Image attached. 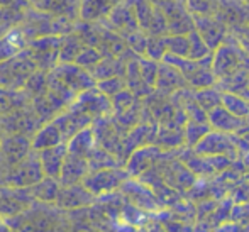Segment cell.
Masks as SVG:
<instances>
[{
    "mask_svg": "<svg viewBox=\"0 0 249 232\" xmlns=\"http://www.w3.org/2000/svg\"><path fill=\"white\" fill-rule=\"evenodd\" d=\"M3 138H5V132H3L2 125H0V146H2V141H3Z\"/></svg>",
    "mask_w": 249,
    "mask_h": 232,
    "instance_id": "20",
    "label": "cell"
},
{
    "mask_svg": "<svg viewBox=\"0 0 249 232\" xmlns=\"http://www.w3.org/2000/svg\"><path fill=\"white\" fill-rule=\"evenodd\" d=\"M0 7H3V9L27 10L33 7V3H31L29 0H0Z\"/></svg>",
    "mask_w": 249,
    "mask_h": 232,
    "instance_id": "18",
    "label": "cell"
},
{
    "mask_svg": "<svg viewBox=\"0 0 249 232\" xmlns=\"http://www.w3.org/2000/svg\"><path fill=\"white\" fill-rule=\"evenodd\" d=\"M37 70L39 68H37L36 61L26 49L14 58H9L0 63V87L22 90L27 80L31 78V75Z\"/></svg>",
    "mask_w": 249,
    "mask_h": 232,
    "instance_id": "1",
    "label": "cell"
},
{
    "mask_svg": "<svg viewBox=\"0 0 249 232\" xmlns=\"http://www.w3.org/2000/svg\"><path fill=\"white\" fill-rule=\"evenodd\" d=\"M0 161H2V158H0Z\"/></svg>",
    "mask_w": 249,
    "mask_h": 232,
    "instance_id": "24",
    "label": "cell"
},
{
    "mask_svg": "<svg viewBox=\"0 0 249 232\" xmlns=\"http://www.w3.org/2000/svg\"><path fill=\"white\" fill-rule=\"evenodd\" d=\"M100 59V54L97 53L95 48H90V46H85L82 49V53L78 54V58H76V65L83 66V68H87V66L90 65H95V63H99Z\"/></svg>",
    "mask_w": 249,
    "mask_h": 232,
    "instance_id": "17",
    "label": "cell"
},
{
    "mask_svg": "<svg viewBox=\"0 0 249 232\" xmlns=\"http://www.w3.org/2000/svg\"><path fill=\"white\" fill-rule=\"evenodd\" d=\"M0 37H2V34H0Z\"/></svg>",
    "mask_w": 249,
    "mask_h": 232,
    "instance_id": "23",
    "label": "cell"
},
{
    "mask_svg": "<svg viewBox=\"0 0 249 232\" xmlns=\"http://www.w3.org/2000/svg\"><path fill=\"white\" fill-rule=\"evenodd\" d=\"M29 36L24 33V29L20 26L5 33L0 37V63L26 51L27 46H29Z\"/></svg>",
    "mask_w": 249,
    "mask_h": 232,
    "instance_id": "9",
    "label": "cell"
},
{
    "mask_svg": "<svg viewBox=\"0 0 249 232\" xmlns=\"http://www.w3.org/2000/svg\"><path fill=\"white\" fill-rule=\"evenodd\" d=\"M0 10H2V7H0Z\"/></svg>",
    "mask_w": 249,
    "mask_h": 232,
    "instance_id": "22",
    "label": "cell"
},
{
    "mask_svg": "<svg viewBox=\"0 0 249 232\" xmlns=\"http://www.w3.org/2000/svg\"><path fill=\"white\" fill-rule=\"evenodd\" d=\"M61 190V181L51 177H44L39 183L29 186V193L34 196V200L44 203H56Z\"/></svg>",
    "mask_w": 249,
    "mask_h": 232,
    "instance_id": "13",
    "label": "cell"
},
{
    "mask_svg": "<svg viewBox=\"0 0 249 232\" xmlns=\"http://www.w3.org/2000/svg\"><path fill=\"white\" fill-rule=\"evenodd\" d=\"M213 2L215 0H190V5L192 10H195V12L209 14L213 9Z\"/></svg>",
    "mask_w": 249,
    "mask_h": 232,
    "instance_id": "19",
    "label": "cell"
},
{
    "mask_svg": "<svg viewBox=\"0 0 249 232\" xmlns=\"http://www.w3.org/2000/svg\"><path fill=\"white\" fill-rule=\"evenodd\" d=\"M34 7L53 17H65L73 22H80L82 0H39Z\"/></svg>",
    "mask_w": 249,
    "mask_h": 232,
    "instance_id": "6",
    "label": "cell"
},
{
    "mask_svg": "<svg viewBox=\"0 0 249 232\" xmlns=\"http://www.w3.org/2000/svg\"><path fill=\"white\" fill-rule=\"evenodd\" d=\"M31 104V98L24 90H14L0 87V117L9 115Z\"/></svg>",
    "mask_w": 249,
    "mask_h": 232,
    "instance_id": "11",
    "label": "cell"
},
{
    "mask_svg": "<svg viewBox=\"0 0 249 232\" xmlns=\"http://www.w3.org/2000/svg\"><path fill=\"white\" fill-rule=\"evenodd\" d=\"M31 151H33V139L31 138L22 134H7L0 146V158H2L0 163L9 166V164H14L26 158Z\"/></svg>",
    "mask_w": 249,
    "mask_h": 232,
    "instance_id": "5",
    "label": "cell"
},
{
    "mask_svg": "<svg viewBox=\"0 0 249 232\" xmlns=\"http://www.w3.org/2000/svg\"><path fill=\"white\" fill-rule=\"evenodd\" d=\"M53 71L65 83L66 89L71 93H75L76 97L85 90H90V87L93 85L92 76L87 73L83 66L76 65V63H58L53 68Z\"/></svg>",
    "mask_w": 249,
    "mask_h": 232,
    "instance_id": "4",
    "label": "cell"
},
{
    "mask_svg": "<svg viewBox=\"0 0 249 232\" xmlns=\"http://www.w3.org/2000/svg\"><path fill=\"white\" fill-rule=\"evenodd\" d=\"M117 0H82L80 22H93L100 17L107 16Z\"/></svg>",
    "mask_w": 249,
    "mask_h": 232,
    "instance_id": "14",
    "label": "cell"
},
{
    "mask_svg": "<svg viewBox=\"0 0 249 232\" xmlns=\"http://www.w3.org/2000/svg\"><path fill=\"white\" fill-rule=\"evenodd\" d=\"M36 202L29 193V188H16V186L0 185V215L10 217L19 215Z\"/></svg>",
    "mask_w": 249,
    "mask_h": 232,
    "instance_id": "3",
    "label": "cell"
},
{
    "mask_svg": "<svg viewBox=\"0 0 249 232\" xmlns=\"http://www.w3.org/2000/svg\"><path fill=\"white\" fill-rule=\"evenodd\" d=\"M29 2H31V3H33V5H36V3H37V2H39V0H29Z\"/></svg>",
    "mask_w": 249,
    "mask_h": 232,
    "instance_id": "21",
    "label": "cell"
},
{
    "mask_svg": "<svg viewBox=\"0 0 249 232\" xmlns=\"http://www.w3.org/2000/svg\"><path fill=\"white\" fill-rule=\"evenodd\" d=\"M63 143H65V139H63L61 131H59V127L54 124V121H50V122H46V124H43L39 127V131L33 136V149H36V151L58 146V144H63Z\"/></svg>",
    "mask_w": 249,
    "mask_h": 232,
    "instance_id": "12",
    "label": "cell"
},
{
    "mask_svg": "<svg viewBox=\"0 0 249 232\" xmlns=\"http://www.w3.org/2000/svg\"><path fill=\"white\" fill-rule=\"evenodd\" d=\"M83 48H85L83 39L75 31L63 36L61 49H59V63H75Z\"/></svg>",
    "mask_w": 249,
    "mask_h": 232,
    "instance_id": "15",
    "label": "cell"
},
{
    "mask_svg": "<svg viewBox=\"0 0 249 232\" xmlns=\"http://www.w3.org/2000/svg\"><path fill=\"white\" fill-rule=\"evenodd\" d=\"M89 171H90L89 158L68 153V156H66V160H65V164H63L59 181H61V185H75V183H78V181L85 180Z\"/></svg>",
    "mask_w": 249,
    "mask_h": 232,
    "instance_id": "10",
    "label": "cell"
},
{
    "mask_svg": "<svg viewBox=\"0 0 249 232\" xmlns=\"http://www.w3.org/2000/svg\"><path fill=\"white\" fill-rule=\"evenodd\" d=\"M90 200H92V192L83 183L61 185V190H59L58 200H56L54 205H58L63 210H71V209H78L82 205H87Z\"/></svg>",
    "mask_w": 249,
    "mask_h": 232,
    "instance_id": "8",
    "label": "cell"
},
{
    "mask_svg": "<svg viewBox=\"0 0 249 232\" xmlns=\"http://www.w3.org/2000/svg\"><path fill=\"white\" fill-rule=\"evenodd\" d=\"M66 156H68V144L66 143L58 144V146H53V147H46V149H41L39 160H41V164H43L44 175L59 180Z\"/></svg>",
    "mask_w": 249,
    "mask_h": 232,
    "instance_id": "7",
    "label": "cell"
},
{
    "mask_svg": "<svg viewBox=\"0 0 249 232\" xmlns=\"http://www.w3.org/2000/svg\"><path fill=\"white\" fill-rule=\"evenodd\" d=\"M63 36H43L29 41L27 51L36 61L37 68L51 71L59 63V49H61Z\"/></svg>",
    "mask_w": 249,
    "mask_h": 232,
    "instance_id": "2",
    "label": "cell"
},
{
    "mask_svg": "<svg viewBox=\"0 0 249 232\" xmlns=\"http://www.w3.org/2000/svg\"><path fill=\"white\" fill-rule=\"evenodd\" d=\"M68 153L78 154V156L83 158H90L92 154V146H93V132L92 129H83L80 131L76 136H73L71 139L68 141Z\"/></svg>",
    "mask_w": 249,
    "mask_h": 232,
    "instance_id": "16",
    "label": "cell"
}]
</instances>
